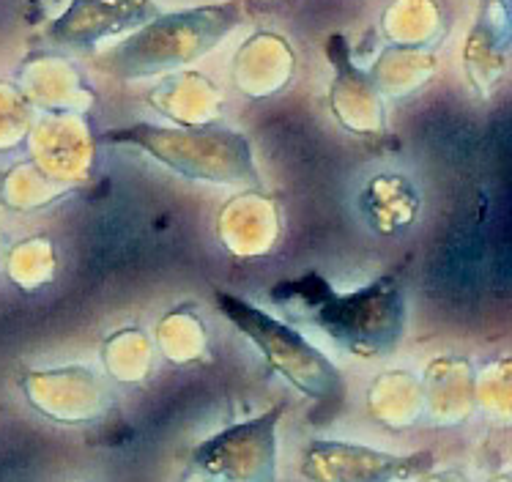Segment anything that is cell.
<instances>
[{"label": "cell", "instance_id": "obj_1", "mask_svg": "<svg viewBox=\"0 0 512 482\" xmlns=\"http://www.w3.org/2000/svg\"><path fill=\"white\" fill-rule=\"evenodd\" d=\"M110 143L140 146L184 176L211 181L252 179L250 148L244 137L230 132H184L137 124L105 135Z\"/></svg>", "mask_w": 512, "mask_h": 482}, {"label": "cell", "instance_id": "obj_2", "mask_svg": "<svg viewBox=\"0 0 512 482\" xmlns=\"http://www.w3.org/2000/svg\"><path fill=\"white\" fill-rule=\"evenodd\" d=\"M217 302H220L222 313L228 315L244 335L258 343L274 370H280L302 392L321 400L340 392V376H337L335 365L318 348L310 346L299 332H293L280 321H274L272 315L255 310L252 304L236 299V296L217 294Z\"/></svg>", "mask_w": 512, "mask_h": 482}, {"label": "cell", "instance_id": "obj_3", "mask_svg": "<svg viewBox=\"0 0 512 482\" xmlns=\"http://www.w3.org/2000/svg\"><path fill=\"white\" fill-rule=\"evenodd\" d=\"M307 304L321 307V326L329 329L335 337H343L351 348H376L389 346L395 340L400 326V302L395 291H365V294L351 296V299H337V302H318L313 296H304Z\"/></svg>", "mask_w": 512, "mask_h": 482}, {"label": "cell", "instance_id": "obj_4", "mask_svg": "<svg viewBox=\"0 0 512 482\" xmlns=\"http://www.w3.org/2000/svg\"><path fill=\"white\" fill-rule=\"evenodd\" d=\"M146 0H77L69 14L53 28V36L66 44H94L110 33L148 20Z\"/></svg>", "mask_w": 512, "mask_h": 482}]
</instances>
